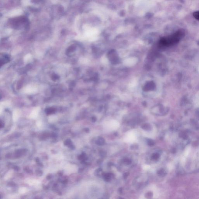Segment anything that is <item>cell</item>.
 Returning <instances> with one entry per match:
<instances>
[{
  "mask_svg": "<svg viewBox=\"0 0 199 199\" xmlns=\"http://www.w3.org/2000/svg\"><path fill=\"white\" fill-rule=\"evenodd\" d=\"M193 15L194 17L195 18L196 20H199V11L195 12H194Z\"/></svg>",
  "mask_w": 199,
  "mask_h": 199,
  "instance_id": "cell-1",
  "label": "cell"
}]
</instances>
